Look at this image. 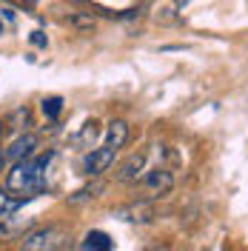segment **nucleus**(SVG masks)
I'll return each mask as SVG.
<instances>
[{"label":"nucleus","mask_w":248,"mask_h":251,"mask_svg":"<svg viewBox=\"0 0 248 251\" xmlns=\"http://www.w3.org/2000/svg\"><path fill=\"white\" fill-rule=\"evenodd\" d=\"M111 237L106 231H89L86 234V243H83V251H111Z\"/></svg>","instance_id":"obj_8"},{"label":"nucleus","mask_w":248,"mask_h":251,"mask_svg":"<svg viewBox=\"0 0 248 251\" xmlns=\"http://www.w3.org/2000/svg\"><path fill=\"white\" fill-rule=\"evenodd\" d=\"M120 217L128 220V223H149L151 220V208L149 205H128L120 211Z\"/></svg>","instance_id":"obj_9"},{"label":"nucleus","mask_w":248,"mask_h":251,"mask_svg":"<svg viewBox=\"0 0 248 251\" xmlns=\"http://www.w3.org/2000/svg\"><path fill=\"white\" fill-rule=\"evenodd\" d=\"M6 169V154H0V172Z\"/></svg>","instance_id":"obj_13"},{"label":"nucleus","mask_w":248,"mask_h":251,"mask_svg":"<svg viewBox=\"0 0 248 251\" xmlns=\"http://www.w3.org/2000/svg\"><path fill=\"white\" fill-rule=\"evenodd\" d=\"M146 251H171L169 246H151V249H146Z\"/></svg>","instance_id":"obj_12"},{"label":"nucleus","mask_w":248,"mask_h":251,"mask_svg":"<svg viewBox=\"0 0 248 251\" xmlns=\"http://www.w3.org/2000/svg\"><path fill=\"white\" fill-rule=\"evenodd\" d=\"M3 134H6V123L0 120V140H3Z\"/></svg>","instance_id":"obj_14"},{"label":"nucleus","mask_w":248,"mask_h":251,"mask_svg":"<svg viewBox=\"0 0 248 251\" xmlns=\"http://www.w3.org/2000/svg\"><path fill=\"white\" fill-rule=\"evenodd\" d=\"M31 43H37V46H46V37H43V31H31Z\"/></svg>","instance_id":"obj_11"},{"label":"nucleus","mask_w":248,"mask_h":251,"mask_svg":"<svg viewBox=\"0 0 248 251\" xmlns=\"http://www.w3.org/2000/svg\"><path fill=\"white\" fill-rule=\"evenodd\" d=\"M54 154L46 157H37V160H20L12 166V172L6 177V188L12 194H20V197H34L37 191L46 188V172H49V163H51Z\"/></svg>","instance_id":"obj_1"},{"label":"nucleus","mask_w":248,"mask_h":251,"mask_svg":"<svg viewBox=\"0 0 248 251\" xmlns=\"http://www.w3.org/2000/svg\"><path fill=\"white\" fill-rule=\"evenodd\" d=\"M174 3H177V6H188V3H191V0H174Z\"/></svg>","instance_id":"obj_15"},{"label":"nucleus","mask_w":248,"mask_h":251,"mask_svg":"<svg viewBox=\"0 0 248 251\" xmlns=\"http://www.w3.org/2000/svg\"><path fill=\"white\" fill-rule=\"evenodd\" d=\"M143 174H146V151H137V154H131L123 166H120L117 180H123V183H134V180L143 177Z\"/></svg>","instance_id":"obj_5"},{"label":"nucleus","mask_w":248,"mask_h":251,"mask_svg":"<svg viewBox=\"0 0 248 251\" xmlns=\"http://www.w3.org/2000/svg\"><path fill=\"white\" fill-rule=\"evenodd\" d=\"M60 111H63L60 97H46V100H43V114H46V117H57Z\"/></svg>","instance_id":"obj_10"},{"label":"nucleus","mask_w":248,"mask_h":251,"mask_svg":"<svg viewBox=\"0 0 248 251\" xmlns=\"http://www.w3.org/2000/svg\"><path fill=\"white\" fill-rule=\"evenodd\" d=\"M34 149H37V137L34 134H23V137H17L12 143V149H6V160H12V163H20V160H29L34 154Z\"/></svg>","instance_id":"obj_6"},{"label":"nucleus","mask_w":248,"mask_h":251,"mask_svg":"<svg viewBox=\"0 0 248 251\" xmlns=\"http://www.w3.org/2000/svg\"><path fill=\"white\" fill-rule=\"evenodd\" d=\"M143 186H146V191L151 194V197H157V194H166V191H171V186H174V177H171L169 169H149V172L143 174Z\"/></svg>","instance_id":"obj_4"},{"label":"nucleus","mask_w":248,"mask_h":251,"mask_svg":"<svg viewBox=\"0 0 248 251\" xmlns=\"http://www.w3.org/2000/svg\"><path fill=\"white\" fill-rule=\"evenodd\" d=\"M114 149H109V146H100V149H92L89 154H86V160H83V172L89 174V177H100L103 172H109L111 163H114Z\"/></svg>","instance_id":"obj_3"},{"label":"nucleus","mask_w":248,"mask_h":251,"mask_svg":"<svg viewBox=\"0 0 248 251\" xmlns=\"http://www.w3.org/2000/svg\"><path fill=\"white\" fill-rule=\"evenodd\" d=\"M0 34H3V23H0Z\"/></svg>","instance_id":"obj_16"},{"label":"nucleus","mask_w":248,"mask_h":251,"mask_svg":"<svg viewBox=\"0 0 248 251\" xmlns=\"http://www.w3.org/2000/svg\"><path fill=\"white\" fill-rule=\"evenodd\" d=\"M69 243V231L63 226H43V228H34L23 237L20 251H60Z\"/></svg>","instance_id":"obj_2"},{"label":"nucleus","mask_w":248,"mask_h":251,"mask_svg":"<svg viewBox=\"0 0 248 251\" xmlns=\"http://www.w3.org/2000/svg\"><path fill=\"white\" fill-rule=\"evenodd\" d=\"M125 143H128V123L125 120H111L109 128H106V146L109 149H123Z\"/></svg>","instance_id":"obj_7"}]
</instances>
